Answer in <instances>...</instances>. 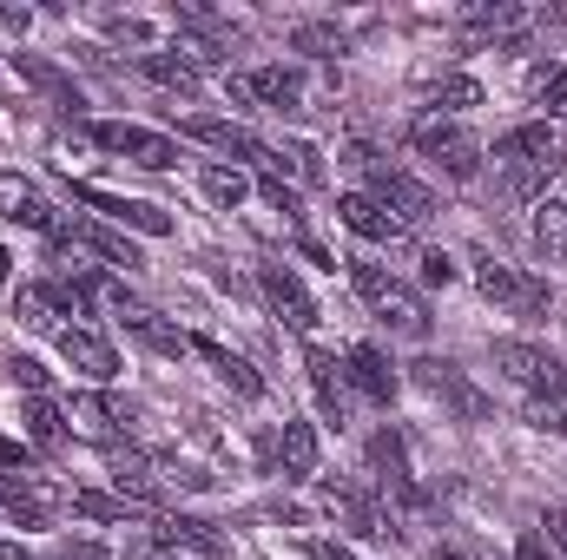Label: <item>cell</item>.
<instances>
[{
  "label": "cell",
  "instance_id": "6da1fadb",
  "mask_svg": "<svg viewBox=\"0 0 567 560\" xmlns=\"http://www.w3.org/2000/svg\"><path fill=\"white\" fill-rule=\"evenodd\" d=\"M350 283H357V297H363L396 336H416V343L429 336V303L396 278V271H383V265H350Z\"/></svg>",
  "mask_w": 567,
  "mask_h": 560
},
{
  "label": "cell",
  "instance_id": "83f0119b",
  "mask_svg": "<svg viewBox=\"0 0 567 560\" xmlns=\"http://www.w3.org/2000/svg\"><path fill=\"white\" fill-rule=\"evenodd\" d=\"M165 548H185V554H205V560H225V541L205 528V521H185V515H158V528H152Z\"/></svg>",
  "mask_w": 567,
  "mask_h": 560
},
{
  "label": "cell",
  "instance_id": "9c48e42d",
  "mask_svg": "<svg viewBox=\"0 0 567 560\" xmlns=\"http://www.w3.org/2000/svg\"><path fill=\"white\" fill-rule=\"evenodd\" d=\"M370 468H377V488L403 508V515H423V488H416V475H410V455H403V435L396 428H383L377 442H370Z\"/></svg>",
  "mask_w": 567,
  "mask_h": 560
},
{
  "label": "cell",
  "instance_id": "7402d4cb",
  "mask_svg": "<svg viewBox=\"0 0 567 560\" xmlns=\"http://www.w3.org/2000/svg\"><path fill=\"white\" fill-rule=\"evenodd\" d=\"M106 462H113V488H120V501H133V508H158L165 481H158V468L145 462L140 448H106Z\"/></svg>",
  "mask_w": 567,
  "mask_h": 560
},
{
  "label": "cell",
  "instance_id": "d4e9b609",
  "mask_svg": "<svg viewBox=\"0 0 567 560\" xmlns=\"http://www.w3.org/2000/svg\"><path fill=\"white\" fill-rule=\"evenodd\" d=\"M20 428H27V442H33L40 455H60V448H66V409H60L53 396H27V403H20Z\"/></svg>",
  "mask_w": 567,
  "mask_h": 560
},
{
  "label": "cell",
  "instance_id": "52a82bcc",
  "mask_svg": "<svg viewBox=\"0 0 567 560\" xmlns=\"http://www.w3.org/2000/svg\"><path fill=\"white\" fill-rule=\"evenodd\" d=\"M416 383H423V390L442 403V409H449V416L488 422V396H482V390H475V383L449 363V356H423V363H416Z\"/></svg>",
  "mask_w": 567,
  "mask_h": 560
},
{
  "label": "cell",
  "instance_id": "ee69618b",
  "mask_svg": "<svg viewBox=\"0 0 567 560\" xmlns=\"http://www.w3.org/2000/svg\"><path fill=\"white\" fill-rule=\"evenodd\" d=\"M416 265H423V283H449L455 278V258H449V251H423Z\"/></svg>",
  "mask_w": 567,
  "mask_h": 560
},
{
  "label": "cell",
  "instance_id": "2e32d148",
  "mask_svg": "<svg viewBox=\"0 0 567 560\" xmlns=\"http://www.w3.org/2000/svg\"><path fill=\"white\" fill-rule=\"evenodd\" d=\"M53 508H60V495H53L33 468H27V475H0V515H7L13 528H47Z\"/></svg>",
  "mask_w": 567,
  "mask_h": 560
},
{
  "label": "cell",
  "instance_id": "db71d44e",
  "mask_svg": "<svg viewBox=\"0 0 567 560\" xmlns=\"http://www.w3.org/2000/svg\"><path fill=\"white\" fill-rule=\"evenodd\" d=\"M561 205H567V198H561Z\"/></svg>",
  "mask_w": 567,
  "mask_h": 560
},
{
  "label": "cell",
  "instance_id": "ac0fdd59",
  "mask_svg": "<svg viewBox=\"0 0 567 560\" xmlns=\"http://www.w3.org/2000/svg\"><path fill=\"white\" fill-rule=\"evenodd\" d=\"M303 376H310V396H317V416L323 422H350V376L330 350H303Z\"/></svg>",
  "mask_w": 567,
  "mask_h": 560
},
{
  "label": "cell",
  "instance_id": "5b68a950",
  "mask_svg": "<svg viewBox=\"0 0 567 560\" xmlns=\"http://www.w3.org/2000/svg\"><path fill=\"white\" fill-rule=\"evenodd\" d=\"M488 356H495V370H502L508 383H522L528 396H555V390H567V363L555 356V350H542V343H515V336H502Z\"/></svg>",
  "mask_w": 567,
  "mask_h": 560
},
{
  "label": "cell",
  "instance_id": "cb8c5ba5",
  "mask_svg": "<svg viewBox=\"0 0 567 560\" xmlns=\"http://www.w3.org/2000/svg\"><path fill=\"white\" fill-rule=\"evenodd\" d=\"M323 508H330V515H343V528H350V535H363V541H390V535H396V528H390V521L357 495V488H343V481H323Z\"/></svg>",
  "mask_w": 567,
  "mask_h": 560
},
{
  "label": "cell",
  "instance_id": "4dcf8cb0",
  "mask_svg": "<svg viewBox=\"0 0 567 560\" xmlns=\"http://www.w3.org/2000/svg\"><path fill=\"white\" fill-rule=\"evenodd\" d=\"M140 73L152 86H165V93H178V100H198V73L178 60V53H140Z\"/></svg>",
  "mask_w": 567,
  "mask_h": 560
},
{
  "label": "cell",
  "instance_id": "681fc988",
  "mask_svg": "<svg viewBox=\"0 0 567 560\" xmlns=\"http://www.w3.org/2000/svg\"><path fill=\"white\" fill-rule=\"evenodd\" d=\"M310 554H317V560H357L343 541H310Z\"/></svg>",
  "mask_w": 567,
  "mask_h": 560
},
{
  "label": "cell",
  "instance_id": "f1b7e54d",
  "mask_svg": "<svg viewBox=\"0 0 567 560\" xmlns=\"http://www.w3.org/2000/svg\"><path fill=\"white\" fill-rule=\"evenodd\" d=\"M66 422H80V428H93V435H120V428L133 422V409L113 403V396H100V390H80L73 409H66Z\"/></svg>",
  "mask_w": 567,
  "mask_h": 560
},
{
  "label": "cell",
  "instance_id": "ab89813d",
  "mask_svg": "<svg viewBox=\"0 0 567 560\" xmlns=\"http://www.w3.org/2000/svg\"><path fill=\"white\" fill-rule=\"evenodd\" d=\"M7 370H13V383H20V390H27V396H47V370H40V363H33V356H13V363H7Z\"/></svg>",
  "mask_w": 567,
  "mask_h": 560
},
{
  "label": "cell",
  "instance_id": "7c38bea8",
  "mask_svg": "<svg viewBox=\"0 0 567 560\" xmlns=\"http://www.w3.org/2000/svg\"><path fill=\"white\" fill-rule=\"evenodd\" d=\"M0 218H13V225H27V231H47L53 245H66V218H60L20 172H0Z\"/></svg>",
  "mask_w": 567,
  "mask_h": 560
},
{
  "label": "cell",
  "instance_id": "f907efd6",
  "mask_svg": "<svg viewBox=\"0 0 567 560\" xmlns=\"http://www.w3.org/2000/svg\"><path fill=\"white\" fill-rule=\"evenodd\" d=\"M542 528H548V541H561V548H567V508H548V521H542Z\"/></svg>",
  "mask_w": 567,
  "mask_h": 560
},
{
  "label": "cell",
  "instance_id": "7bdbcfd3",
  "mask_svg": "<svg viewBox=\"0 0 567 560\" xmlns=\"http://www.w3.org/2000/svg\"><path fill=\"white\" fill-rule=\"evenodd\" d=\"M429 560H502V554H488V548H468V541H435V548H429Z\"/></svg>",
  "mask_w": 567,
  "mask_h": 560
},
{
  "label": "cell",
  "instance_id": "484cf974",
  "mask_svg": "<svg viewBox=\"0 0 567 560\" xmlns=\"http://www.w3.org/2000/svg\"><path fill=\"white\" fill-rule=\"evenodd\" d=\"M462 27H468V40H508V33L528 27V7H515V0H475L462 13Z\"/></svg>",
  "mask_w": 567,
  "mask_h": 560
},
{
  "label": "cell",
  "instance_id": "8fae6325",
  "mask_svg": "<svg viewBox=\"0 0 567 560\" xmlns=\"http://www.w3.org/2000/svg\"><path fill=\"white\" fill-rule=\"evenodd\" d=\"M343 376H350V396H363V403H377V409H390V403H396V390H403L396 363H390L377 343H357V350L343 356Z\"/></svg>",
  "mask_w": 567,
  "mask_h": 560
},
{
  "label": "cell",
  "instance_id": "60d3db41",
  "mask_svg": "<svg viewBox=\"0 0 567 560\" xmlns=\"http://www.w3.org/2000/svg\"><path fill=\"white\" fill-rule=\"evenodd\" d=\"M106 33H113V40H152V27H145L140 13H106Z\"/></svg>",
  "mask_w": 567,
  "mask_h": 560
},
{
  "label": "cell",
  "instance_id": "f5cc1de1",
  "mask_svg": "<svg viewBox=\"0 0 567 560\" xmlns=\"http://www.w3.org/2000/svg\"><path fill=\"white\" fill-rule=\"evenodd\" d=\"M13 278V258H7V245H0V283Z\"/></svg>",
  "mask_w": 567,
  "mask_h": 560
},
{
  "label": "cell",
  "instance_id": "d590c367",
  "mask_svg": "<svg viewBox=\"0 0 567 560\" xmlns=\"http://www.w3.org/2000/svg\"><path fill=\"white\" fill-rule=\"evenodd\" d=\"M290 46L310 53V60H330V53H343V27H330V20H303V27H290Z\"/></svg>",
  "mask_w": 567,
  "mask_h": 560
},
{
  "label": "cell",
  "instance_id": "74e56055",
  "mask_svg": "<svg viewBox=\"0 0 567 560\" xmlns=\"http://www.w3.org/2000/svg\"><path fill=\"white\" fill-rule=\"evenodd\" d=\"M528 428L567 435V390H555V396H528Z\"/></svg>",
  "mask_w": 567,
  "mask_h": 560
},
{
  "label": "cell",
  "instance_id": "d6a6232c",
  "mask_svg": "<svg viewBox=\"0 0 567 560\" xmlns=\"http://www.w3.org/2000/svg\"><path fill=\"white\" fill-rule=\"evenodd\" d=\"M535 251L548 265H567V205H542L535 211Z\"/></svg>",
  "mask_w": 567,
  "mask_h": 560
},
{
  "label": "cell",
  "instance_id": "5bb4252c",
  "mask_svg": "<svg viewBox=\"0 0 567 560\" xmlns=\"http://www.w3.org/2000/svg\"><path fill=\"white\" fill-rule=\"evenodd\" d=\"M495 165H502V172H535V165H561V139H555V126H548V120H528V126L502 133V139H495Z\"/></svg>",
  "mask_w": 567,
  "mask_h": 560
},
{
  "label": "cell",
  "instance_id": "c3c4849f",
  "mask_svg": "<svg viewBox=\"0 0 567 560\" xmlns=\"http://www.w3.org/2000/svg\"><path fill=\"white\" fill-rule=\"evenodd\" d=\"M0 27H13V33H27V27H33V13H27V7H0Z\"/></svg>",
  "mask_w": 567,
  "mask_h": 560
},
{
  "label": "cell",
  "instance_id": "f546056e",
  "mask_svg": "<svg viewBox=\"0 0 567 560\" xmlns=\"http://www.w3.org/2000/svg\"><path fill=\"white\" fill-rule=\"evenodd\" d=\"M66 245H86V251H100V258H106V265H120V271H140V265H145L140 251H133L120 231H106V225H80V218H73V225H66Z\"/></svg>",
  "mask_w": 567,
  "mask_h": 560
},
{
  "label": "cell",
  "instance_id": "4fadbf2b",
  "mask_svg": "<svg viewBox=\"0 0 567 560\" xmlns=\"http://www.w3.org/2000/svg\"><path fill=\"white\" fill-rule=\"evenodd\" d=\"M258 290H265V303L278 310L297 336L317 330V303H310V290H303V278H297L290 265H258Z\"/></svg>",
  "mask_w": 567,
  "mask_h": 560
},
{
  "label": "cell",
  "instance_id": "836d02e7",
  "mask_svg": "<svg viewBox=\"0 0 567 560\" xmlns=\"http://www.w3.org/2000/svg\"><path fill=\"white\" fill-rule=\"evenodd\" d=\"M429 106H435V120H455V113H468V106H482V86L468 80V73H449L435 93H429Z\"/></svg>",
  "mask_w": 567,
  "mask_h": 560
},
{
  "label": "cell",
  "instance_id": "816d5d0a",
  "mask_svg": "<svg viewBox=\"0 0 567 560\" xmlns=\"http://www.w3.org/2000/svg\"><path fill=\"white\" fill-rule=\"evenodd\" d=\"M0 560H33V554H27L20 541H0Z\"/></svg>",
  "mask_w": 567,
  "mask_h": 560
},
{
  "label": "cell",
  "instance_id": "30bf717a",
  "mask_svg": "<svg viewBox=\"0 0 567 560\" xmlns=\"http://www.w3.org/2000/svg\"><path fill=\"white\" fill-rule=\"evenodd\" d=\"M225 93L238 106H271V113H290L303 100V73L297 66H258V73H231Z\"/></svg>",
  "mask_w": 567,
  "mask_h": 560
},
{
  "label": "cell",
  "instance_id": "8d00e7d4",
  "mask_svg": "<svg viewBox=\"0 0 567 560\" xmlns=\"http://www.w3.org/2000/svg\"><path fill=\"white\" fill-rule=\"evenodd\" d=\"M66 508H73V515H86V521H133V501L100 495V488H73V495H66Z\"/></svg>",
  "mask_w": 567,
  "mask_h": 560
},
{
  "label": "cell",
  "instance_id": "d6986e66",
  "mask_svg": "<svg viewBox=\"0 0 567 560\" xmlns=\"http://www.w3.org/2000/svg\"><path fill=\"white\" fill-rule=\"evenodd\" d=\"M13 73L47 100V106H60V113H73L80 120V106H86V93L73 86V73L66 66H53V60H40V53H13Z\"/></svg>",
  "mask_w": 567,
  "mask_h": 560
},
{
  "label": "cell",
  "instance_id": "277c9868",
  "mask_svg": "<svg viewBox=\"0 0 567 560\" xmlns=\"http://www.w3.org/2000/svg\"><path fill=\"white\" fill-rule=\"evenodd\" d=\"M80 133L100 145V152L133 158V165H145V172L178 165V139H172V133H152V126H133V120H106V126H80Z\"/></svg>",
  "mask_w": 567,
  "mask_h": 560
},
{
  "label": "cell",
  "instance_id": "8992f818",
  "mask_svg": "<svg viewBox=\"0 0 567 560\" xmlns=\"http://www.w3.org/2000/svg\"><path fill=\"white\" fill-rule=\"evenodd\" d=\"M363 172H370V198H383V205H390V211H396L410 231L435 218V191H429L423 178H410L403 165H390V158H370Z\"/></svg>",
  "mask_w": 567,
  "mask_h": 560
},
{
  "label": "cell",
  "instance_id": "3957f363",
  "mask_svg": "<svg viewBox=\"0 0 567 560\" xmlns=\"http://www.w3.org/2000/svg\"><path fill=\"white\" fill-rule=\"evenodd\" d=\"M475 283H482V297L495 303V310H508V317H548L555 310V290L548 278H535V271H515V265H495V258H482L475 265Z\"/></svg>",
  "mask_w": 567,
  "mask_h": 560
},
{
  "label": "cell",
  "instance_id": "f35d334b",
  "mask_svg": "<svg viewBox=\"0 0 567 560\" xmlns=\"http://www.w3.org/2000/svg\"><path fill=\"white\" fill-rule=\"evenodd\" d=\"M535 100H542V113H548V120H567V66H548V73H542Z\"/></svg>",
  "mask_w": 567,
  "mask_h": 560
},
{
  "label": "cell",
  "instance_id": "44dd1931",
  "mask_svg": "<svg viewBox=\"0 0 567 560\" xmlns=\"http://www.w3.org/2000/svg\"><path fill=\"white\" fill-rule=\"evenodd\" d=\"M120 323H126V336H140L152 356H172V363L192 356V336H185L178 323H165L158 310H145V303H120Z\"/></svg>",
  "mask_w": 567,
  "mask_h": 560
},
{
  "label": "cell",
  "instance_id": "e0dca14e",
  "mask_svg": "<svg viewBox=\"0 0 567 560\" xmlns=\"http://www.w3.org/2000/svg\"><path fill=\"white\" fill-rule=\"evenodd\" d=\"M337 218H343L357 238H370V245H403V238H410V225H403L383 198H370V191H343V198H337Z\"/></svg>",
  "mask_w": 567,
  "mask_h": 560
},
{
  "label": "cell",
  "instance_id": "bcb514c9",
  "mask_svg": "<svg viewBox=\"0 0 567 560\" xmlns=\"http://www.w3.org/2000/svg\"><path fill=\"white\" fill-rule=\"evenodd\" d=\"M53 560H113V554H106L100 541H60V548H53Z\"/></svg>",
  "mask_w": 567,
  "mask_h": 560
},
{
  "label": "cell",
  "instance_id": "7dc6e473",
  "mask_svg": "<svg viewBox=\"0 0 567 560\" xmlns=\"http://www.w3.org/2000/svg\"><path fill=\"white\" fill-rule=\"evenodd\" d=\"M0 468H7V475H27L33 462H27V448H20V442H7V435H0Z\"/></svg>",
  "mask_w": 567,
  "mask_h": 560
},
{
  "label": "cell",
  "instance_id": "9a60e30c",
  "mask_svg": "<svg viewBox=\"0 0 567 560\" xmlns=\"http://www.w3.org/2000/svg\"><path fill=\"white\" fill-rule=\"evenodd\" d=\"M53 343H60V356H66L86 383H113V376H120V350H113L100 330H86V323H60Z\"/></svg>",
  "mask_w": 567,
  "mask_h": 560
},
{
  "label": "cell",
  "instance_id": "1f68e13d",
  "mask_svg": "<svg viewBox=\"0 0 567 560\" xmlns=\"http://www.w3.org/2000/svg\"><path fill=\"white\" fill-rule=\"evenodd\" d=\"M198 191H205L218 211H238V205L251 198V178H245L238 165H205V172H198Z\"/></svg>",
  "mask_w": 567,
  "mask_h": 560
},
{
  "label": "cell",
  "instance_id": "ba28073f",
  "mask_svg": "<svg viewBox=\"0 0 567 560\" xmlns=\"http://www.w3.org/2000/svg\"><path fill=\"white\" fill-rule=\"evenodd\" d=\"M73 205H86V211H100V218H113V225H126V231H145V238H165V231H172V211H158V205H145V198L100 191V185H86V178H73Z\"/></svg>",
  "mask_w": 567,
  "mask_h": 560
},
{
  "label": "cell",
  "instance_id": "b9f144b4",
  "mask_svg": "<svg viewBox=\"0 0 567 560\" xmlns=\"http://www.w3.org/2000/svg\"><path fill=\"white\" fill-rule=\"evenodd\" d=\"M258 191H265V198H271V205H278L284 218H297V191H290V185H284L278 172H265V178H258Z\"/></svg>",
  "mask_w": 567,
  "mask_h": 560
},
{
  "label": "cell",
  "instance_id": "f6af8a7d",
  "mask_svg": "<svg viewBox=\"0 0 567 560\" xmlns=\"http://www.w3.org/2000/svg\"><path fill=\"white\" fill-rule=\"evenodd\" d=\"M515 560H555V548H548V535H542V528H528V535L515 541Z\"/></svg>",
  "mask_w": 567,
  "mask_h": 560
},
{
  "label": "cell",
  "instance_id": "603a6c76",
  "mask_svg": "<svg viewBox=\"0 0 567 560\" xmlns=\"http://www.w3.org/2000/svg\"><path fill=\"white\" fill-rule=\"evenodd\" d=\"M192 356H205V363L218 370V383H225V390H231L238 403H258V396H265V376H258V370H251L245 356H231V350H218L212 336H192Z\"/></svg>",
  "mask_w": 567,
  "mask_h": 560
},
{
  "label": "cell",
  "instance_id": "7a4b0ae2",
  "mask_svg": "<svg viewBox=\"0 0 567 560\" xmlns=\"http://www.w3.org/2000/svg\"><path fill=\"white\" fill-rule=\"evenodd\" d=\"M410 145L423 152L435 172H449V178H462V185H468V178L482 172V139H475V133H468L462 120H435V113H429V120H416Z\"/></svg>",
  "mask_w": 567,
  "mask_h": 560
},
{
  "label": "cell",
  "instance_id": "e575fe53",
  "mask_svg": "<svg viewBox=\"0 0 567 560\" xmlns=\"http://www.w3.org/2000/svg\"><path fill=\"white\" fill-rule=\"evenodd\" d=\"M271 172H290L297 185H317L323 178V158H317V145L290 139V145H271Z\"/></svg>",
  "mask_w": 567,
  "mask_h": 560
},
{
  "label": "cell",
  "instance_id": "4316f807",
  "mask_svg": "<svg viewBox=\"0 0 567 560\" xmlns=\"http://www.w3.org/2000/svg\"><path fill=\"white\" fill-rule=\"evenodd\" d=\"M271 462H278L290 481L317 475V428H310V422H284L278 442H271Z\"/></svg>",
  "mask_w": 567,
  "mask_h": 560
},
{
  "label": "cell",
  "instance_id": "ffe728a7",
  "mask_svg": "<svg viewBox=\"0 0 567 560\" xmlns=\"http://www.w3.org/2000/svg\"><path fill=\"white\" fill-rule=\"evenodd\" d=\"M185 139H198V145H212V152H231V158H258V165H271V145H258L238 120H212V113H192L185 126H178Z\"/></svg>",
  "mask_w": 567,
  "mask_h": 560
}]
</instances>
